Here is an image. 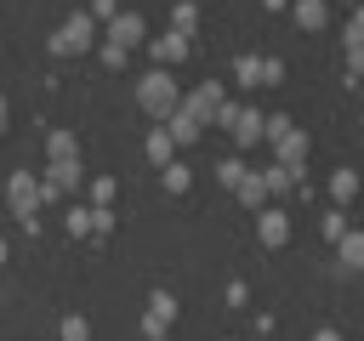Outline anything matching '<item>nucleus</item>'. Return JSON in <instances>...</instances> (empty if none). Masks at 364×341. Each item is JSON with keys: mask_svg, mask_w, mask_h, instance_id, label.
<instances>
[{"mask_svg": "<svg viewBox=\"0 0 364 341\" xmlns=\"http://www.w3.org/2000/svg\"><path fill=\"white\" fill-rule=\"evenodd\" d=\"M176 97H182V91H176V80H171L165 68H154V74H142V85H136V102H142V108H148L154 119H165V114L176 108Z\"/></svg>", "mask_w": 364, "mask_h": 341, "instance_id": "nucleus-1", "label": "nucleus"}, {"mask_svg": "<svg viewBox=\"0 0 364 341\" xmlns=\"http://www.w3.org/2000/svg\"><path fill=\"white\" fill-rule=\"evenodd\" d=\"M216 125H222V131H233V142H239V148H256V142H262V125H267V114H256V108H239V102H222Z\"/></svg>", "mask_w": 364, "mask_h": 341, "instance_id": "nucleus-2", "label": "nucleus"}, {"mask_svg": "<svg viewBox=\"0 0 364 341\" xmlns=\"http://www.w3.org/2000/svg\"><path fill=\"white\" fill-rule=\"evenodd\" d=\"M233 80H239L245 91L279 85V80H284V63H279V57H250V51H245V57H233Z\"/></svg>", "mask_w": 364, "mask_h": 341, "instance_id": "nucleus-3", "label": "nucleus"}, {"mask_svg": "<svg viewBox=\"0 0 364 341\" xmlns=\"http://www.w3.org/2000/svg\"><path fill=\"white\" fill-rule=\"evenodd\" d=\"M222 102H228V91H222L216 80H205V85H193V91H188V102H182V108H188V114H193L199 125H216Z\"/></svg>", "mask_w": 364, "mask_h": 341, "instance_id": "nucleus-4", "label": "nucleus"}, {"mask_svg": "<svg viewBox=\"0 0 364 341\" xmlns=\"http://www.w3.org/2000/svg\"><path fill=\"white\" fill-rule=\"evenodd\" d=\"M91 45V17H68L57 34H51V51L57 57H74V51H85Z\"/></svg>", "mask_w": 364, "mask_h": 341, "instance_id": "nucleus-5", "label": "nucleus"}, {"mask_svg": "<svg viewBox=\"0 0 364 341\" xmlns=\"http://www.w3.org/2000/svg\"><path fill=\"white\" fill-rule=\"evenodd\" d=\"M256 239H262L267 250H279V244L290 239V216H284L279 205H262V210H256Z\"/></svg>", "mask_w": 364, "mask_h": 341, "instance_id": "nucleus-6", "label": "nucleus"}, {"mask_svg": "<svg viewBox=\"0 0 364 341\" xmlns=\"http://www.w3.org/2000/svg\"><path fill=\"white\" fill-rule=\"evenodd\" d=\"M171 324H176V296H165V290H154V296H148V318H142V330H148V341H154V335H165Z\"/></svg>", "mask_w": 364, "mask_h": 341, "instance_id": "nucleus-7", "label": "nucleus"}, {"mask_svg": "<svg viewBox=\"0 0 364 341\" xmlns=\"http://www.w3.org/2000/svg\"><path fill=\"white\" fill-rule=\"evenodd\" d=\"M262 182H267V199H284V193L301 188V165H279V159H273V165L262 170Z\"/></svg>", "mask_w": 364, "mask_h": 341, "instance_id": "nucleus-8", "label": "nucleus"}, {"mask_svg": "<svg viewBox=\"0 0 364 341\" xmlns=\"http://www.w3.org/2000/svg\"><path fill=\"white\" fill-rule=\"evenodd\" d=\"M165 131H171V142H182V148H188V142H199V131H205V125H199V119L176 102V108L165 114Z\"/></svg>", "mask_w": 364, "mask_h": 341, "instance_id": "nucleus-9", "label": "nucleus"}, {"mask_svg": "<svg viewBox=\"0 0 364 341\" xmlns=\"http://www.w3.org/2000/svg\"><path fill=\"white\" fill-rule=\"evenodd\" d=\"M142 34H148V28H142V17H131V11H119V17L108 23V40H114V45H125V51H131V45H142Z\"/></svg>", "mask_w": 364, "mask_h": 341, "instance_id": "nucleus-10", "label": "nucleus"}, {"mask_svg": "<svg viewBox=\"0 0 364 341\" xmlns=\"http://www.w3.org/2000/svg\"><path fill=\"white\" fill-rule=\"evenodd\" d=\"M46 193H40V182L34 176H11V210L17 216H34V205H40Z\"/></svg>", "mask_w": 364, "mask_h": 341, "instance_id": "nucleus-11", "label": "nucleus"}, {"mask_svg": "<svg viewBox=\"0 0 364 341\" xmlns=\"http://www.w3.org/2000/svg\"><path fill=\"white\" fill-rule=\"evenodd\" d=\"M154 57H159V68H171V63H182V57H188V34H182V28H171V34H159V40H154Z\"/></svg>", "mask_w": 364, "mask_h": 341, "instance_id": "nucleus-12", "label": "nucleus"}, {"mask_svg": "<svg viewBox=\"0 0 364 341\" xmlns=\"http://www.w3.org/2000/svg\"><path fill=\"white\" fill-rule=\"evenodd\" d=\"M336 261H341L347 273H358V267H364V233H353V227H347V233L336 239Z\"/></svg>", "mask_w": 364, "mask_h": 341, "instance_id": "nucleus-13", "label": "nucleus"}, {"mask_svg": "<svg viewBox=\"0 0 364 341\" xmlns=\"http://www.w3.org/2000/svg\"><path fill=\"white\" fill-rule=\"evenodd\" d=\"M273 159H279V165H307V136H301V131L279 136V142H273Z\"/></svg>", "mask_w": 364, "mask_h": 341, "instance_id": "nucleus-14", "label": "nucleus"}, {"mask_svg": "<svg viewBox=\"0 0 364 341\" xmlns=\"http://www.w3.org/2000/svg\"><path fill=\"white\" fill-rule=\"evenodd\" d=\"M74 182H80V165H74V159H57V165H51V176H46V188H40V193H46V199H51V193H68V188H74Z\"/></svg>", "mask_w": 364, "mask_h": 341, "instance_id": "nucleus-15", "label": "nucleus"}, {"mask_svg": "<svg viewBox=\"0 0 364 341\" xmlns=\"http://www.w3.org/2000/svg\"><path fill=\"white\" fill-rule=\"evenodd\" d=\"M290 11H296V28H307V34L330 23V6H324V0H296Z\"/></svg>", "mask_w": 364, "mask_h": 341, "instance_id": "nucleus-16", "label": "nucleus"}, {"mask_svg": "<svg viewBox=\"0 0 364 341\" xmlns=\"http://www.w3.org/2000/svg\"><path fill=\"white\" fill-rule=\"evenodd\" d=\"M233 193H239V205H250V210H262V205H267V182H262V170H245V182H239Z\"/></svg>", "mask_w": 364, "mask_h": 341, "instance_id": "nucleus-17", "label": "nucleus"}, {"mask_svg": "<svg viewBox=\"0 0 364 341\" xmlns=\"http://www.w3.org/2000/svg\"><path fill=\"white\" fill-rule=\"evenodd\" d=\"M358 188H364V182H358V170H347V165H341V170L330 176V199H336V205H347V199H358Z\"/></svg>", "mask_w": 364, "mask_h": 341, "instance_id": "nucleus-18", "label": "nucleus"}, {"mask_svg": "<svg viewBox=\"0 0 364 341\" xmlns=\"http://www.w3.org/2000/svg\"><path fill=\"white\" fill-rule=\"evenodd\" d=\"M347 45V80H364V34H341Z\"/></svg>", "mask_w": 364, "mask_h": 341, "instance_id": "nucleus-19", "label": "nucleus"}, {"mask_svg": "<svg viewBox=\"0 0 364 341\" xmlns=\"http://www.w3.org/2000/svg\"><path fill=\"white\" fill-rule=\"evenodd\" d=\"M171 28L193 34V28H199V6H193V0H176V6H171Z\"/></svg>", "mask_w": 364, "mask_h": 341, "instance_id": "nucleus-20", "label": "nucleus"}, {"mask_svg": "<svg viewBox=\"0 0 364 341\" xmlns=\"http://www.w3.org/2000/svg\"><path fill=\"white\" fill-rule=\"evenodd\" d=\"M148 159H154V165H171V159H176V142H171V131H154V136H148Z\"/></svg>", "mask_w": 364, "mask_h": 341, "instance_id": "nucleus-21", "label": "nucleus"}, {"mask_svg": "<svg viewBox=\"0 0 364 341\" xmlns=\"http://www.w3.org/2000/svg\"><path fill=\"white\" fill-rule=\"evenodd\" d=\"M188 188H193V170L171 159V165H165V193H188Z\"/></svg>", "mask_w": 364, "mask_h": 341, "instance_id": "nucleus-22", "label": "nucleus"}, {"mask_svg": "<svg viewBox=\"0 0 364 341\" xmlns=\"http://www.w3.org/2000/svg\"><path fill=\"white\" fill-rule=\"evenodd\" d=\"M245 170H250L245 159H222V165H216V182H222V188H239V182H245Z\"/></svg>", "mask_w": 364, "mask_h": 341, "instance_id": "nucleus-23", "label": "nucleus"}, {"mask_svg": "<svg viewBox=\"0 0 364 341\" xmlns=\"http://www.w3.org/2000/svg\"><path fill=\"white\" fill-rule=\"evenodd\" d=\"M318 233H324V239H330V244H336V239H341V233H347V216H341V205H336V210H324V216H318Z\"/></svg>", "mask_w": 364, "mask_h": 341, "instance_id": "nucleus-24", "label": "nucleus"}, {"mask_svg": "<svg viewBox=\"0 0 364 341\" xmlns=\"http://www.w3.org/2000/svg\"><path fill=\"white\" fill-rule=\"evenodd\" d=\"M290 131H296V125H290V119H284V114H273V119H267V125H262V142H267V148H273V142H279V136H290Z\"/></svg>", "mask_w": 364, "mask_h": 341, "instance_id": "nucleus-25", "label": "nucleus"}, {"mask_svg": "<svg viewBox=\"0 0 364 341\" xmlns=\"http://www.w3.org/2000/svg\"><path fill=\"white\" fill-rule=\"evenodd\" d=\"M51 159H74V136H68V131L51 136Z\"/></svg>", "mask_w": 364, "mask_h": 341, "instance_id": "nucleus-26", "label": "nucleus"}, {"mask_svg": "<svg viewBox=\"0 0 364 341\" xmlns=\"http://www.w3.org/2000/svg\"><path fill=\"white\" fill-rule=\"evenodd\" d=\"M125 57H131V51H125V45H114V40H108V45H102V63H108V68H125Z\"/></svg>", "mask_w": 364, "mask_h": 341, "instance_id": "nucleus-27", "label": "nucleus"}, {"mask_svg": "<svg viewBox=\"0 0 364 341\" xmlns=\"http://www.w3.org/2000/svg\"><path fill=\"white\" fill-rule=\"evenodd\" d=\"M108 227H114V216H108V205H97L91 210V233H108Z\"/></svg>", "mask_w": 364, "mask_h": 341, "instance_id": "nucleus-28", "label": "nucleus"}, {"mask_svg": "<svg viewBox=\"0 0 364 341\" xmlns=\"http://www.w3.org/2000/svg\"><path fill=\"white\" fill-rule=\"evenodd\" d=\"M63 341H85V318H63Z\"/></svg>", "mask_w": 364, "mask_h": 341, "instance_id": "nucleus-29", "label": "nucleus"}, {"mask_svg": "<svg viewBox=\"0 0 364 341\" xmlns=\"http://www.w3.org/2000/svg\"><path fill=\"white\" fill-rule=\"evenodd\" d=\"M68 233H91V210H74L68 216Z\"/></svg>", "mask_w": 364, "mask_h": 341, "instance_id": "nucleus-30", "label": "nucleus"}, {"mask_svg": "<svg viewBox=\"0 0 364 341\" xmlns=\"http://www.w3.org/2000/svg\"><path fill=\"white\" fill-rule=\"evenodd\" d=\"M347 34H364V6L353 11V23H347Z\"/></svg>", "mask_w": 364, "mask_h": 341, "instance_id": "nucleus-31", "label": "nucleus"}, {"mask_svg": "<svg viewBox=\"0 0 364 341\" xmlns=\"http://www.w3.org/2000/svg\"><path fill=\"white\" fill-rule=\"evenodd\" d=\"M313 341H341V335H336V330L324 324V330H313Z\"/></svg>", "mask_w": 364, "mask_h": 341, "instance_id": "nucleus-32", "label": "nucleus"}, {"mask_svg": "<svg viewBox=\"0 0 364 341\" xmlns=\"http://www.w3.org/2000/svg\"><path fill=\"white\" fill-rule=\"evenodd\" d=\"M262 6H267V11H284V6H290V0H262Z\"/></svg>", "mask_w": 364, "mask_h": 341, "instance_id": "nucleus-33", "label": "nucleus"}, {"mask_svg": "<svg viewBox=\"0 0 364 341\" xmlns=\"http://www.w3.org/2000/svg\"><path fill=\"white\" fill-rule=\"evenodd\" d=\"M0 125H6V102H0Z\"/></svg>", "mask_w": 364, "mask_h": 341, "instance_id": "nucleus-34", "label": "nucleus"}, {"mask_svg": "<svg viewBox=\"0 0 364 341\" xmlns=\"http://www.w3.org/2000/svg\"><path fill=\"white\" fill-rule=\"evenodd\" d=\"M154 341H165V335H154Z\"/></svg>", "mask_w": 364, "mask_h": 341, "instance_id": "nucleus-35", "label": "nucleus"}, {"mask_svg": "<svg viewBox=\"0 0 364 341\" xmlns=\"http://www.w3.org/2000/svg\"><path fill=\"white\" fill-rule=\"evenodd\" d=\"M0 256H6V250H0Z\"/></svg>", "mask_w": 364, "mask_h": 341, "instance_id": "nucleus-36", "label": "nucleus"}]
</instances>
